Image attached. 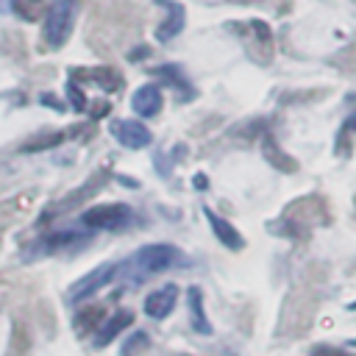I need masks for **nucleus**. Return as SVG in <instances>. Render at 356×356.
<instances>
[{
	"mask_svg": "<svg viewBox=\"0 0 356 356\" xmlns=\"http://www.w3.org/2000/svg\"><path fill=\"white\" fill-rule=\"evenodd\" d=\"M39 8H42V0H14V11L22 19H36L39 17Z\"/></svg>",
	"mask_w": 356,
	"mask_h": 356,
	"instance_id": "4468645a",
	"label": "nucleus"
},
{
	"mask_svg": "<svg viewBox=\"0 0 356 356\" xmlns=\"http://www.w3.org/2000/svg\"><path fill=\"white\" fill-rule=\"evenodd\" d=\"M131 108H134L139 117H153V114H159V108H161V89H159L156 83L139 86V89L134 92V97H131Z\"/></svg>",
	"mask_w": 356,
	"mask_h": 356,
	"instance_id": "0eeeda50",
	"label": "nucleus"
},
{
	"mask_svg": "<svg viewBox=\"0 0 356 356\" xmlns=\"http://www.w3.org/2000/svg\"><path fill=\"white\" fill-rule=\"evenodd\" d=\"M186 303H189V314H192V328L197 334H211V323H209L206 309H203V292L197 286H189Z\"/></svg>",
	"mask_w": 356,
	"mask_h": 356,
	"instance_id": "9b49d317",
	"label": "nucleus"
},
{
	"mask_svg": "<svg viewBox=\"0 0 356 356\" xmlns=\"http://www.w3.org/2000/svg\"><path fill=\"white\" fill-rule=\"evenodd\" d=\"M67 95H70V103H72L78 111L86 106V97H83V92H81V89H75V83H70V86H67Z\"/></svg>",
	"mask_w": 356,
	"mask_h": 356,
	"instance_id": "f3484780",
	"label": "nucleus"
},
{
	"mask_svg": "<svg viewBox=\"0 0 356 356\" xmlns=\"http://www.w3.org/2000/svg\"><path fill=\"white\" fill-rule=\"evenodd\" d=\"M178 259H181V250L172 245H145L125 261V273L134 281H142V278H150V275L172 267Z\"/></svg>",
	"mask_w": 356,
	"mask_h": 356,
	"instance_id": "f257e3e1",
	"label": "nucleus"
},
{
	"mask_svg": "<svg viewBox=\"0 0 356 356\" xmlns=\"http://www.w3.org/2000/svg\"><path fill=\"white\" fill-rule=\"evenodd\" d=\"M264 156H267L275 167H281V170H286V172H292V170H295V161H292V159H286V156H284V150H281L270 136L264 139Z\"/></svg>",
	"mask_w": 356,
	"mask_h": 356,
	"instance_id": "ddd939ff",
	"label": "nucleus"
},
{
	"mask_svg": "<svg viewBox=\"0 0 356 356\" xmlns=\"http://www.w3.org/2000/svg\"><path fill=\"white\" fill-rule=\"evenodd\" d=\"M131 209L125 203H100V206H92L81 214V222L86 228H100V231H117L122 225L131 222Z\"/></svg>",
	"mask_w": 356,
	"mask_h": 356,
	"instance_id": "7ed1b4c3",
	"label": "nucleus"
},
{
	"mask_svg": "<svg viewBox=\"0 0 356 356\" xmlns=\"http://www.w3.org/2000/svg\"><path fill=\"white\" fill-rule=\"evenodd\" d=\"M134 323V312H128V309H120L117 314H111V317H106L103 320V325L97 328V348H106L108 342H114L128 325Z\"/></svg>",
	"mask_w": 356,
	"mask_h": 356,
	"instance_id": "6e6552de",
	"label": "nucleus"
},
{
	"mask_svg": "<svg viewBox=\"0 0 356 356\" xmlns=\"http://www.w3.org/2000/svg\"><path fill=\"white\" fill-rule=\"evenodd\" d=\"M103 320H106V309L103 306H81L75 312V317H72V328H75V334L86 337V334L97 331L103 325Z\"/></svg>",
	"mask_w": 356,
	"mask_h": 356,
	"instance_id": "9d476101",
	"label": "nucleus"
},
{
	"mask_svg": "<svg viewBox=\"0 0 356 356\" xmlns=\"http://www.w3.org/2000/svg\"><path fill=\"white\" fill-rule=\"evenodd\" d=\"M312 356H353V353L339 350V348H334V345H314V348H312Z\"/></svg>",
	"mask_w": 356,
	"mask_h": 356,
	"instance_id": "dca6fc26",
	"label": "nucleus"
},
{
	"mask_svg": "<svg viewBox=\"0 0 356 356\" xmlns=\"http://www.w3.org/2000/svg\"><path fill=\"white\" fill-rule=\"evenodd\" d=\"M75 11H78V0H53L47 8V19H44V42L50 47H61L72 28H75Z\"/></svg>",
	"mask_w": 356,
	"mask_h": 356,
	"instance_id": "f03ea898",
	"label": "nucleus"
},
{
	"mask_svg": "<svg viewBox=\"0 0 356 356\" xmlns=\"http://www.w3.org/2000/svg\"><path fill=\"white\" fill-rule=\"evenodd\" d=\"M348 309H353V312H356V300H353V303H350V306H348Z\"/></svg>",
	"mask_w": 356,
	"mask_h": 356,
	"instance_id": "6ab92c4d",
	"label": "nucleus"
},
{
	"mask_svg": "<svg viewBox=\"0 0 356 356\" xmlns=\"http://www.w3.org/2000/svg\"><path fill=\"white\" fill-rule=\"evenodd\" d=\"M111 134L114 139L122 145V147H131V150H139V147H147L150 145V131L139 122V120H117L111 125Z\"/></svg>",
	"mask_w": 356,
	"mask_h": 356,
	"instance_id": "39448f33",
	"label": "nucleus"
},
{
	"mask_svg": "<svg viewBox=\"0 0 356 356\" xmlns=\"http://www.w3.org/2000/svg\"><path fill=\"white\" fill-rule=\"evenodd\" d=\"M114 275H117V264H114V261L95 267L92 273H86L83 278H78V281L72 284V289H70V300H83V298L95 295V292L103 289Z\"/></svg>",
	"mask_w": 356,
	"mask_h": 356,
	"instance_id": "20e7f679",
	"label": "nucleus"
},
{
	"mask_svg": "<svg viewBox=\"0 0 356 356\" xmlns=\"http://www.w3.org/2000/svg\"><path fill=\"white\" fill-rule=\"evenodd\" d=\"M170 11H172V17H170V22H164L159 31H156V36L164 42V39H170V36H175L181 28H184V8L178 6V3H170Z\"/></svg>",
	"mask_w": 356,
	"mask_h": 356,
	"instance_id": "f8f14e48",
	"label": "nucleus"
},
{
	"mask_svg": "<svg viewBox=\"0 0 356 356\" xmlns=\"http://www.w3.org/2000/svg\"><path fill=\"white\" fill-rule=\"evenodd\" d=\"M42 100H44V103H50V106H53L56 111H61V100H56L53 95H42Z\"/></svg>",
	"mask_w": 356,
	"mask_h": 356,
	"instance_id": "a211bd4d",
	"label": "nucleus"
},
{
	"mask_svg": "<svg viewBox=\"0 0 356 356\" xmlns=\"http://www.w3.org/2000/svg\"><path fill=\"white\" fill-rule=\"evenodd\" d=\"M61 142V134H50V136H42L39 142H31L28 147H25V153H31V150H42V147H53V145H58Z\"/></svg>",
	"mask_w": 356,
	"mask_h": 356,
	"instance_id": "2eb2a0df",
	"label": "nucleus"
},
{
	"mask_svg": "<svg viewBox=\"0 0 356 356\" xmlns=\"http://www.w3.org/2000/svg\"><path fill=\"white\" fill-rule=\"evenodd\" d=\"M175 303H178V286L175 284L159 286L145 298V314L153 320H164L175 309Z\"/></svg>",
	"mask_w": 356,
	"mask_h": 356,
	"instance_id": "423d86ee",
	"label": "nucleus"
},
{
	"mask_svg": "<svg viewBox=\"0 0 356 356\" xmlns=\"http://www.w3.org/2000/svg\"><path fill=\"white\" fill-rule=\"evenodd\" d=\"M203 214H206V220H209V225H211V231L217 234V239L225 245V248H231V250H239L245 242H242V234L225 220V217H220V214H214L211 209H203Z\"/></svg>",
	"mask_w": 356,
	"mask_h": 356,
	"instance_id": "1a4fd4ad",
	"label": "nucleus"
}]
</instances>
